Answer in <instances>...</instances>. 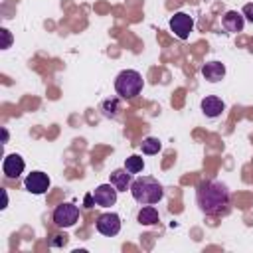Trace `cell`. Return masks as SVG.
Returning a JSON list of instances; mask_svg holds the SVG:
<instances>
[{
    "instance_id": "obj_19",
    "label": "cell",
    "mask_w": 253,
    "mask_h": 253,
    "mask_svg": "<svg viewBox=\"0 0 253 253\" xmlns=\"http://www.w3.org/2000/svg\"><path fill=\"white\" fill-rule=\"evenodd\" d=\"M241 14H243V18H247L249 22H253V2L245 4V6H243V10H241Z\"/></svg>"
},
{
    "instance_id": "obj_16",
    "label": "cell",
    "mask_w": 253,
    "mask_h": 253,
    "mask_svg": "<svg viewBox=\"0 0 253 253\" xmlns=\"http://www.w3.org/2000/svg\"><path fill=\"white\" fill-rule=\"evenodd\" d=\"M103 115L109 117V119H117L121 115V103H119V99H107L103 103Z\"/></svg>"
},
{
    "instance_id": "obj_20",
    "label": "cell",
    "mask_w": 253,
    "mask_h": 253,
    "mask_svg": "<svg viewBox=\"0 0 253 253\" xmlns=\"http://www.w3.org/2000/svg\"><path fill=\"white\" fill-rule=\"evenodd\" d=\"M95 206V196L93 194H87L85 196V208H93Z\"/></svg>"
},
{
    "instance_id": "obj_18",
    "label": "cell",
    "mask_w": 253,
    "mask_h": 253,
    "mask_svg": "<svg viewBox=\"0 0 253 253\" xmlns=\"http://www.w3.org/2000/svg\"><path fill=\"white\" fill-rule=\"evenodd\" d=\"M0 34H2V38H4V42H2V49H8L10 43H12V36H10V32H8L6 28H2Z\"/></svg>"
},
{
    "instance_id": "obj_9",
    "label": "cell",
    "mask_w": 253,
    "mask_h": 253,
    "mask_svg": "<svg viewBox=\"0 0 253 253\" xmlns=\"http://www.w3.org/2000/svg\"><path fill=\"white\" fill-rule=\"evenodd\" d=\"M24 168H26V162H24V158L20 156V154H8L6 158H4V162H2V172H4V176L6 178H18L22 172H24Z\"/></svg>"
},
{
    "instance_id": "obj_8",
    "label": "cell",
    "mask_w": 253,
    "mask_h": 253,
    "mask_svg": "<svg viewBox=\"0 0 253 253\" xmlns=\"http://www.w3.org/2000/svg\"><path fill=\"white\" fill-rule=\"evenodd\" d=\"M117 194L119 190L109 182V184H101L95 188L93 196H95V204L101 206V208H111L117 204Z\"/></svg>"
},
{
    "instance_id": "obj_2",
    "label": "cell",
    "mask_w": 253,
    "mask_h": 253,
    "mask_svg": "<svg viewBox=\"0 0 253 253\" xmlns=\"http://www.w3.org/2000/svg\"><path fill=\"white\" fill-rule=\"evenodd\" d=\"M130 194L132 198L142 204V206H148V204H158L164 196V188L162 184L152 178V176H138L132 180L130 184Z\"/></svg>"
},
{
    "instance_id": "obj_10",
    "label": "cell",
    "mask_w": 253,
    "mask_h": 253,
    "mask_svg": "<svg viewBox=\"0 0 253 253\" xmlns=\"http://www.w3.org/2000/svg\"><path fill=\"white\" fill-rule=\"evenodd\" d=\"M200 107H202V113H204L208 119H217V117L225 111V103H223L219 97H215V95L204 97L202 103H200Z\"/></svg>"
},
{
    "instance_id": "obj_12",
    "label": "cell",
    "mask_w": 253,
    "mask_h": 253,
    "mask_svg": "<svg viewBox=\"0 0 253 253\" xmlns=\"http://www.w3.org/2000/svg\"><path fill=\"white\" fill-rule=\"evenodd\" d=\"M202 75L210 83H217V81H221L225 77V65L221 61H208L202 67Z\"/></svg>"
},
{
    "instance_id": "obj_13",
    "label": "cell",
    "mask_w": 253,
    "mask_h": 253,
    "mask_svg": "<svg viewBox=\"0 0 253 253\" xmlns=\"http://www.w3.org/2000/svg\"><path fill=\"white\" fill-rule=\"evenodd\" d=\"M109 182H111L119 192H126V190H130L132 174H130L126 168H119V170H113V172H111Z\"/></svg>"
},
{
    "instance_id": "obj_7",
    "label": "cell",
    "mask_w": 253,
    "mask_h": 253,
    "mask_svg": "<svg viewBox=\"0 0 253 253\" xmlns=\"http://www.w3.org/2000/svg\"><path fill=\"white\" fill-rule=\"evenodd\" d=\"M95 227L99 233L107 235V237H115L119 231H121V217L119 213L115 211H107V213H101L95 221Z\"/></svg>"
},
{
    "instance_id": "obj_11",
    "label": "cell",
    "mask_w": 253,
    "mask_h": 253,
    "mask_svg": "<svg viewBox=\"0 0 253 253\" xmlns=\"http://www.w3.org/2000/svg\"><path fill=\"white\" fill-rule=\"evenodd\" d=\"M221 26H223L229 34H239V32L243 30V26H245V18H243L241 12L229 10V12H225L223 18H221Z\"/></svg>"
},
{
    "instance_id": "obj_4",
    "label": "cell",
    "mask_w": 253,
    "mask_h": 253,
    "mask_svg": "<svg viewBox=\"0 0 253 253\" xmlns=\"http://www.w3.org/2000/svg\"><path fill=\"white\" fill-rule=\"evenodd\" d=\"M51 219L57 227H73L79 219V208L73 206L71 202H63L59 206H55L53 213H51Z\"/></svg>"
},
{
    "instance_id": "obj_1",
    "label": "cell",
    "mask_w": 253,
    "mask_h": 253,
    "mask_svg": "<svg viewBox=\"0 0 253 253\" xmlns=\"http://www.w3.org/2000/svg\"><path fill=\"white\" fill-rule=\"evenodd\" d=\"M229 190L217 180H204L196 188V204L202 213L210 217H221L229 211Z\"/></svg>"
},
{
    "instance_id": "obj_17",
    "label": "cell",
    "mask_w": 253,
    "mask_h": 253,
    "mask_svg": "<svg viewBox=\"0 0 253 253\" xmlns=\"http://www.w3.org/2000/svg\"><path fill=\"white\" fill-rule=\"evenodd\" d=\"M125 168H126L130 174H138V172H142V168H144V160H142V156H138V154L128 156V158L125 160Z\"/></svg>"
},
{
    "instance_id": "obj_5",
    "label": "cell",
    "mask_w": 253,
    "mask_h": 253,
    "mask_svg": "<svg viewBox=\"0 0 253 253\" xmlns=\"http://www.w3.org/2000/svg\"><path fill=\"white\" fill-rule=\"evenodd\" d=\"M170 30L174 32L176 38L180 40H188L192 30H194V18L186 12H176L172 18H170Z\"/></svg>"
},
{
    "instance_id": "obj_6",
    "label": "cell",
    "mask_w": 253,
    "mask_h": 253,
    "mask_svg": "<svg viewBox=\"0 0 253 253\" xmlns=\"http://www.w3.org/2000/svg\"><path fill=\"white\" fill-rule=\"evenodd\" d=\"M49 176L45 174V172H40V170H36V172H30L26 178H24V188L30 192V194H36V196H42V194H45L47 190H49Z\"/></svg>"
},
{
    "instance_id": "obj_3",
    "label": "cell",
    "mask_w": 253,
    "mask_h": 253,
    "mask_svg": "<svg viewBox=\"0 0 253 253\" xmlns=\"http://www.w3.org/2000/svg\"><path fill=\"white\" fill-rule=\"evenodd\" d=\"M144 87L142 75L134 69H123L115 79V91L121 99H134Z\"/></svg>"
},
{
    "instance_id": "obj_15",
    "label": "cell",
    "mask_w": 253,
    "mask_h": 253,
    "mask_svg": "<svg viewBox=\"0 0 253 253\" xmlns=\"http://www.w3.org/2000/svg\"><path fill=\"white\" fill-rule=\"evenodd\" d=\"M140 150H142V154H146V156L158 154V152L162 150V142H160L156 136H146V138L142 140V144H140Z\"/></svg>"
},
{
    "instance_id": "obj_14",
    "label": "cell",
    "mask_w": 253,
    "mask_h": 253,
    "mask_svg": "<svg viewBox=\"0 0 253 253\" xmlns=\"http://www.w3.org/2000/svg\"><path fill=\"white\" fill-rule=\"evenodd\" d=\"M136 221H138L140 225H156V223L160 221V215H158L156 208H154L152 204H148V206H144V208L138 210Z\"/></svg>"
}]
</instances>
